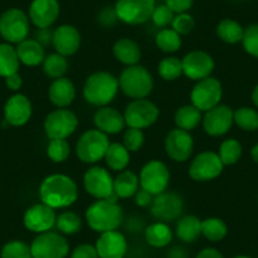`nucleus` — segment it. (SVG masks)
Instances as JSON below:
<instances>
[{
	"mask_svg": "<svg viewBox=\"0 0 258 258\" xmlns=\"http://www.w3.org/2000/svg\"><path fill=\"white\" fill-rule=\"evenodd\" d=\"M234 258H250V257H247V255H237V257Z\"/></svg>",
	"mask_w": 258,
	"mask_h": 258,
	"instance_id": "obj_57",
	"label": "nucleus"
},
{
	"mask_svg": "<svg viewBox=\"0 0 258 258\" xmlns=\"http://www.w3.org/2000/svg\"><path fill=\"white\" fill-rule=\"evenodd\" d=\"M192 4L194 0H166V6L176 14L186 13Z\"/></svg>",
	"mask_w": 258,
	"mask_h": 258,
	"instance_id": "obj_50",
	"label": "nucleus"
},
{
	"mask_svg": "<svg viewBox=\"0 0 258 258\" xmlns=\"http://www.w3.org/2000/svg\"><path fill=\"white\" fill-rule=\"evenodd\" d=\"M99 23L103 27H106V28H110L115 24L116 21H119L118 16L115 13V9L111 8V7H105L104 9H101L100 13H99Z\"/></svg>",
	"mask_w": 258,
	"mask_h": 258,
	"instance_id": "obj_48",
	"label": "nucleus"
},
{
	"mask_svg": "<svg viewBox=\"0 0 258 258\" xmlns=\"http://www.w3.org/2000/svg\"><path fill=\"white\" fill-rule=\"evenodd\" d=\"M176 235L185 243H192L202 235V220L195 215H185L176 224Z\"/></svg>",
	"mask_w": 258,
	"mask_h": 258,
	"instance_id": "obj_29",
	"label": "nucleus"
},
{
	"mask_svg": "<svg viewBox=\"0 0 258 258\" xmlns=\"http://www.w3.org/2000/svg\"><path fill=\"white\" fill-rule=\"evenodd\" d=\"M2 258H32L31 245L22 240H11L2 249Z\"/></svg>",
	"mask_w": 258,
	"mask_h": 258,
	"instance_id": "obj_43",
	"label": "nucleus"
},
{
	"mask_svg": "<svg viewBox=\"0 0 258 258\" xmlns=\"http://www.w3.org/2000/svg\"><path fill=\"white\" fill-rule=\"evenodd\" d=\"M21 61L17 49L9 43H0V76L7 78L12 74L18 73Z\"/></svg>",
	"mask_w": 258,
	"mask_h": 258,
	"instance_id": "obj_33",
	"label": "nucleus"
},
{
	"mask_svg": "<svg viewBox=\"0 0 258 258\" xmlns=\"http://www.w3.org/2000/svg\"><path fill=\"white\" fill-rule=\"evenodd\" d=\"M79 119L70 109L58 108L46 116L43 123L44 132L49 140H66L76 131Z\"/></svg>",
	"mask_w": 258,
	"mask_h": 258,
	"instance_id": "obj_7",
	"label": "nucleus"
},
{
	"mask_svg": "<svg viewBox=\"0 0 258 258\" xmlns=\"http://www.w3.org/2000/svg\"><path fill=\"white\" fill-rule=\"evenodd\" d=\"M234 123L243 131H257L258 129V113L252 108L243 106L234 111Z\"/></svg>",
	"mask_w": 258,
	"mask_h": 258,
	"instance_id": "obj_41",
	"label": "nucleus"
},
{
	"mask_svg": "<svg viewBox=\"0 0 258 258\" xmlns=\"http://www.w3.org/2000/svg\"><path fill=\"white\" fill-rule=\"evenodd\" d=\"M57 215L53 208L43 204H34L26 210L23 217L24 227L33 233L48 232L56 225Z\"/></svg>",
	"mask_w": 258,
	"mask_h": 258,
	"instance_id": "obj_19",
	"label": "nucleus"
},
{
	"mask_svg": "<svg viewBox=\"0 0 258 258\" xmlns=\"http://www.w3.org/2000/svg\"><path fill=\"white\" fill-rule=\"evenodd\" d=\"M32 103L23 94L11 96L4 106V120L13 126H22L31 119Z\"/></svg>",
	"mask_w": 258,
	"mask_h": 258,
	"instance_id": "obj_23",
	"label": "nucleus"
},
{
	"mask_svg": "<svg viewBox=\"0 0 258 258\" xmlns=\"http://www.w3.org/2000/svg\"><path fill=\"white\" fill-rule=\"evenodd\" d=\"M119 80L106 71H99L86 79L83 88L84 99L95 106H106L115 99Z\"/></svg>",
	"mask_w": 258,
	"mask_h": 258,
	"instance_id": "obj_2",
	"label": "nucleus"
},
{
	"mask_svg": "<svg viewBox=\"0 0 258 258\" xmlns=\"http://www.w3.org/2000/svg\"><path fill=\"white\" fill-rule=\"evenodd\" d=\"M119 89L128 98L146 99L153 90V78L142 64L126 66L119 76Z\"/></svg>",
	"mask_w": 258,
	"mask_h": 258,
	"instance_id": "obj_4",
	"label": "nucleus"
},
{
	"mask_svg": "<svg viewBox=\"0 0 258 258\" xmlns=\"http://www.w3.org/2000/svg\"><path fill=\"white\" fill-rule=\"evenodd\" d=\"M202 121V111H200L197 106H194L192 104L180 106L175 113L176 126H177L178 129L186 131V132L194 131Z\"/></svg>",
	"mask_w": 258,
	"mask_h": 258,
	"instance_id": "obj_30",
	"label": "nucleus"
},
{
	"mask_svg": "<svg viewBox=\"0 0 258 258\" xmlns=\"http://www.w3.org/2000/svg\"><path fill=\"white\" fill-rule=\"evenodd\" d=\"M16 49L19 61L26 66L34 68V66L43 63L44 58H46L44 47L38 43L36 39H24L21 43H18V47Z\"/></svg>",
	"mask_w": 258,
	"mask_h": 258,
	"instance_id": "obj_27",
	"label": "nucleus"
},
{
	"mask_svg": "<svg viewBox=\"0 0 258 258\" xmlns=\"http://www.w3.org/2000/svg\"><path fill=\"white\" fill-rule=\"evenodd\" d=\"M123 209L118 203L105 199L96 200L86 209L85 218L89 227L98 233L116 230L123 222Z\"/></svg>",
	"mask_w": 258,
	"mask_h": 258,
	"instance_id": "obj_3",
	"label": "nucleus"
},
{
	"mask_svg": "<svg viewBox=\"0 0 258 258\" xmlns=\"http://www.w3.org/2000/svg\"><path fill=\"white\" fill-rule=\"evenodd\" d=\"M114 192L120 199H129L135 197L140 190V177L133 171L123 170L114 178Z\"/></svg>",
	"mask_w": 258,
	"mask_h": 258,
	"instance_id": "obj_28",
	"label": "nucleus"
},
{
	"mask_svg": "<svg viewBox=\"0 0 258 258\" xmlns=\"http://www.w3.org/2000/svg\"><path fill=\"white\" fill-rule=\"evenodd\" d=\"M76 96V89L73 81L68 78H59L52 81L48 89L49 101L57 108H68Z\"/></svg>",
	"mask_w": 258,
	"mask_h": 258,
	"instance_id": "obj_25",
	"label": "nucleus"
},
{
	"mask_svg": "<svg viewBox=\"0 0 258 258\" xmlns=\"http://www.w3.org/2000/svg\"><path fill=\"white\" fill-rule=\"evenodd\" d=\"M172 29L175 32H177L180 36L183 34H188L195 27V19L187 13H180L177 16H175L172 21Z\"/></svg>",
	"mask_w": 258,
	"mask_h": 258,
	"instance_id": "obj_47",
	"label": "nucleus"
},
{
	"mask_svg": "<svg viewBox=\"0 0 258 258\" xmlns=\"http://www.w3.org/2000/svg\"><path fill=\"white\" fill-rule=\"evenodd\" d=\"M182 73L190 80L199 81L212 75L215 69L214 58L205 51H191L183 56Z\"/></svg>",
	"mask_w": 258,
	"mask_h": 258,
	"instance_id": "obj_15",
	"label": "nucleus"
},
{
	"mask_svg": "<svg viewBox=\"0 0 258 258\" xmlns=\"http://www.w3.org/2000/svg\"><path fill=\"white\" fill-rule=\"evenodd\" d=\"M52 44L57 53L64 57L73 56L80 49L81 34L71 24H62L53 31Z\"/></svg>",
	"mask_w": 258,
	"mask_h": 258,
	"instance_id": "obj_21",
	"label": "nucleus"
},
{
	"mask_svg": "<svg viewBox=\"0 0 258 258\" xmlns=\"http://www.w3.org/2000/svg\"><path fill=\"white\" fill-rule=\"evenodd\" d=\"M250 155H252L253 161L258 163V143L252 148V151H250Z\"/></svg>",
	"mask_w": 258,
	"mask_h": 258,
	"instance_id": "obj_55",
	"label": "nucleus"
},
{
	"mask_svg": "<svg viewBox=\"0 0 258 258\" xmlns=\"http://www.w3.org/2000/svg\"><path fill=\"white\" fill-rule=\"evenodd\" d=\"M197 258H224V257H223V254L218 249H215V248H212V247H208L200 250V252L198 253Z\"/></svg>",
	"mask_w": 258,
	"mask_h": 258,
	"instance_id": "obj_54",
	"label": "nucleus"
},
{
	"mask_svg": "<svg viewBox=\"0 0 258 258\" xmlns=\"http://www.w3.org/2000/svg\"><path fill=\"white\" fill-rule=\"evenodd\" d=\"M81 225H83L81 218L76 213L63 212L57 217L56 225L54 227L57 228V230L61 234L73 235L80 232Z\"/></svg>",
	"mask_w": 258,
	"mask_h": 258,
	"instance_id": "obj_38",
	"label": "nucleus"
},
{
	"mask_svg": "<svg viewBox=\"0 0 258 258\" xmlns=\"http://www.w3.org/2000/svg\"><path fill=\"white\" fill-rule=\"evenodd\" d=\"M145 145V133L142 129L129 128L124 132L123 146L129 152H138Z\"/></svg>",
	"mask_w": 258,
	"mask_h": 258,
	"instance_id": "obj_44",
	"label": "nucleus"
},
{
	"mask_svg": "<svg viewBox=\"0 0 258 258\" xmlns=\"http://www.w3.org/2000/svg\"><path fill=\"white\" fill-rule=\"evenodd\" d=\"M155 7V0H118L114 9L119 21L138 26L150 21Z\"/></svg>",
	"mask_w": 258,
	"mask_h": 258,
	"instance_id": "obj_11",
	"label": "nucleus"
},
{
	"mask_svg": "<svg viewBox=\"0 0 258 258\" xmlns=\"http://www.w3.org/2000/svg\"><path fill=\"white\" fill-rule=\"evenodd\" d=\"M52 37H53V32L49 28H38L36 41L41 43L43 47H46L52 43Z\"/></svg>",
	"mask_w": 258,
	"mask_h": 258,
	"instance_id": "obj_52",
	"label": "nucleus"
},
{
	"mask_svg": "<svg viewBox=\"0 0 258 258\" xmlns=\"http://www.w3.org/2000/svg\"><path fill=\"white\" fill-rule=\"evenodd\" d=\"M42 203L56 209L71 207L79 198V188L70 176L53 173L42 181L39 186Z\"/></svg>",
	"mask_w": 258,
	"mask_h": 258,
	"instance_id": "obj_1",
	"label": "nucleus"
},
{
	"mask_svg": "<svg viewBox=\"0 0 258 258\" xmlns=\"http://www.w3.org/2000/svg\"><path fill=\"white\" fill-rule=\"evenodd\" d=\"M152 202H153V195H151L148 191L143 190V188H140V190L136 192L135 203L137 207H140V208L151 207Z\"/></svg>",
	"mask_w": 258,
	"mask_h": 258,
	"instance_id": "obj_51",
	"label": "nucleus"
},
{
	"mask_svg": "<svg viewBox=\"0 0 258 258\" xmlns=\"http://www.w3.org/2000/svg\"><path fill=\"white\" fill-rule=\"evenodd\" d=\"M59 16L57 0H33L29 7V19L37 28H49Z\"/></svg>",
	"mask_w": 258,
	"mask_h": 258,
	"instance_id": "obj_22",
	"label": "nucleus"
},
{
	"mask_svg": "<svg viewBox=\"0 0 258 258\" xmlns=\"http://www.w3.org/2000/svg\"><path fill=\"white\" fill-rule=\"evenodd\" d=\"M145 238L151 247L163 248L172 240V230L163 222L153 223L146 228Z\"/></svg>",
	"mask_w": 258,
	"mask_h": 258,
	"instance_id": "obj_31",
	"label": "nucleus"
},
{
	"mask_svg": "<svg viewBox=\"0 0 258 258\" xmlns=\"http://www.w3.org/2000/svg\"><path fill=\"white\" fill-rule=\"evenodd\" d=\"M123 115L129 128L145 129L157 121L160 109L148 99H136L126 105Z\"/></svg>",
	"mask_w": 258,
	"mask_h": 258,
	"instance_id": "obj_8",
	"label": "nucleus"
},
{
	"mask_svg": "<svg viewBox=\"0 0 258 258\" xmlns=\"http://www.w3.org/2000/svg\"><path fill=\"white\" fill-rule=\"evenodd\" d=\"M156 44L158 48L166 53H173L180 49L182 41H181V36L177 32L173 31L172 28H163L156 34Z\"/></svg>",
	"mask_w": 258,
	"mask_h": 258,
	"instance_id": "obj_37",
	"label": "nucleus"
},
{
	"mask_svg": "<svg viewBox=\"0 0 258 258\" xmlns=\"http://www.w3.org/2000/svg\"><path fill=\"white\" fill-rule=\"evenodd\" d=\"M6 84H7V88L9 90H13L17 91L22 88V84H23V79L22 76L19 75L18 73L16 74H12V75L7 76L6 78Z\"/></svg>",
	"mask_w": 258,
	"mask_h": 258,
	"instance_id": "obj_53",
	"label": "nucleus"
},
{
	"mask_svg": "<svg viewBox=\"0 0 258 258\" xmlns=\"http://www.w3.org/2000/svg\"><path fill=\"white\" fill-rule=\"evenodd\" d=\"M243 34H244L243 27L233 19H223L217 26V36L225 43H238L242 41Z\"/></svg>",
	"mask_w": 258,
	"mask_h": 258,
	"instance_id": "obj_35",
	"label": "nucleus"
},
{
	"mask_svg": "<svg viewBox=\"0 0 258 258\" xmlns=\"http://www.w3.org/2000/svg\"><path fill=\"white\" fill-rule=\"evenodd\" d=\"M223 96L222 84L218 79L209 78L197 81L191 90V104L200 111H208L219 105Z\"/></svg>",
	"mask_w": 258,
	"mask_h": 258,
	"instance_id": "obj_10",
	"label": "nucleus"
},
{
	"mask_svg": "<svg viewBox=\"0 0 258 258\" xmlns=\"http://www.w3.org/2000/svg\"><path fill=\"white\" fill-rule=\"evenodd\" d=\"M182 62L178 57H165L158 63V75L166 81L177 80L182 75Z\"/></svg>",
	"mask_w": 258,
	"mask_h": 258,
	"instance_id": "obj_39",
	"label": "nucleus"
},
{
	"mask_svg": "<svg viewBox=\"0 0 258 258\" xmlns=\"http://www.w3.org/2000/svg\"><path fill=\"white\" fill-rule=\"evenodd\" d=\"M94 124L96 129L105 135H116L124 129L125 119L124 115L115 108L110 106H100L94 114Z\"/></svg>",
	"mask_w": 258,
	"mask_h": 258,
	"instance_id": "obj_24",
	"label": "nucleus"
},
{
	"mask_svg": "<svg viewBox=\"0 0 258 258\" xmlns=\"http://www.w3.org/2000/svg\"><path fill=\"white\" fill-rule=\"evenodd\" d=\"M252 100L254 103V105L258 108V85L253 89V93H252Z\"/></svg>",
	"mask_w": 258,
	"mask_h": 258,
	"instance_id": "obj_56",
	"label": "nucleus"
},
{
	"mask_svg": "<svg viewBox=\"0 0 258 258\" xmlns=\"http://www.w3.org/2000/svg\"><path fill=\"white\" fill-rule=\"evenodd\" d=\"M70 258H99L95 245L80 244L73 250Z\"/></svg>",
	"mask_w": 258,
	"mask_h": 258,
	"instance_id": "obj_49",
	"label": "nucleus"
},
{
	"mask_svg": "<svg viewBox=\"0 0 258 258\" xmlns=\"http://www.w3.org/2000/svg\"><path fill=\"white\" fill-rule=\"evenodd\" d=\"M110 142L108 135L99 129H89L76 143V155L84 163H96L105 157Z\"/></svg>",
	"mask_w": 258,
	"mask_h": 258,
	"instance_id": "obj_5",
	"label": "nucleus"
},
{
	"mask_svg": "<svg viewBox=\"0 0 258 258\" xmlns=\"http://www.w3.org/2000/svg\"><path fill=\"white\" fill-rule=\"evenodd\" d=\"M29 33V19L23 11L8 9L0 17V36L9 43H21Z\"/></svg>",
	"mask_w": 258,
	"mask_h": 258,
	"instance_id": "obj_9",
	"label": "nucleus"
},
{
	"mask_svg": "<svg viewBox=\"0 0 258 258\" xmlns=\"http://www.w3.org/2000/svg\"><path fill=\"white\" fill-rule=\"evenodd\" d=\"M173 18H175V13L166 4L155 7V11H153L152 17H151L153 23L160 27V28H166L167 26L172 24Z\"/></svg>",
	"mask_w": 258,
	"mask_h": 258,
	"instance_id": "obj_46",
	"label": "nucleus"
},
{
	"mask_svg": "<svg viewBox=\"0 0 258 258\" xmlns=\"http://www.w3.org/2000/svg\"><path fill=\"white\" fill-rule=\"evenodd\" d=\"M43 73L44 75L48 76L49 79H56L63 78L64 74L68 73L69 70V62L68 58L59 53H51L46 56L43 63Z\"/></svg>",
	"mask_w": 258,
	"mask_h": 258,
	"instance_id": "obj_34",
	"label": "nucleus"
},
{
	"mask_svg": "<svg viewBox=\"0 0 258 258\" xmlns=\"http://www.w3.org/2000/svg\"><path fill=\"white\" fill-rule=\"evenodd\" d=\"M233 123H234V111L228 105L223 104L205 111V115L203 116V126L205 133L212 137L224 136L225 133L229 132Z\"/></svg>",
	"mask_w": 258,
	"mask_h": 258,
	"instance_id": "obj_17",
	"label": "nucleus"
},
{
	"mask_svg": "<svg viewBox=\"0 0 258 258\" xmlns=\"http://www.w3.org/2000/svg\"><path fill=\"white\" fill-rule=\"evenodd\" d=\"M170 182V171L160 160H152L146 163L140 173L141 188L156 197L167 188Z\"/></svg>",
	"mask_w": 258,
	"mask_h": 258,
	"instance_id": "obj_12",
	"label": "nucleus"
},
{
	"mask_svg": "<svg viewBox=\"0 0 258 258\" xmlns=\"http://www.w3.org/2000/svg\"><path fill=\"white\" fill-rule=\"evenodd\" d=\"M242 43L247 53L258 58V24H252L245 28Z\"/></svg>",
	"mask_w": 258,
	"mask_h": 258,
	"instance_id": "obj_45",
	"label": "nucleus"
},
{
	"mask_svg": "<svg viewBox=\"0 0 258 258\" xmlns=\"http://www.w3.org/2000/svg\"><path fill=\"white\" fill-rule=\"evenodd\" d=\"M99 258H124L128 250V243L123 233L109 230L100 233L95 243Z\"/></svg>",
	"mask_w": 258,
	"mask_h": 258,
	"instance_id": "obj_20",
	"label": "nucleus"
},
{
	"mask_svg": "<svg viewBox=\"0 0 258 258\" xmlns=\"http://www.w3.org/2000/svg\"><path fill=\"white\" fill-rule=\"evenodd\" d=\"M228 233L227 224L220 218H207L202 220V234L210 242H220Z\"/></svg>",
	"mask_w": 258,
	"mask_h": 258,
	"instance_id": "obj_36",
	"label": "nucleus"
},
{
	"mask_svg": "<svg viewBox=\"0 0 258 258\" xmlns=\"http://www.w3.org/2000/svg\"><path fill=\"white\" fill-rule=\"evenodd\" d=\"M71 153L70 145L66 140H51L47 146V156L56 163L64 162Z\"/></svg>",
	"mask_w": 258,
	"mask_h": 258,
	"instance_id": "obj_42",
	"label": "nucleus"
},
{
	"mask_svg": "<svg viewBox=\"0 0 258 258\" xmlns=\"http://www.w3.org/2000/svg\"><path fill=\"white\" fill-rule=\"evenodd\" d=\"M113 54L120 63L125 66H133L140 63L142 58V51L137 42L129 38H120L114 43Z\"/></svg>",
	"mask_w": 258,
	"mask_h": 258,
	"instance_id": "obj_26",
	"label": "nucleus"
},
{
	"mask_svg": "<svg viewBox=\"0 0 258 258\" xmlns=\"http://www.w3.org/2000/svg\"><path fill=\"white\" fill-rule=\"evenodd\" d=\"M114 178L108 170L99 166L89 168L84 175V187L95 199H106L114 192Z\"/></svg>",
	"mask_w": 258,
	"mask_h": 258,
	"instance_id": "obj_16",
	"label": "nucleus"
},
{
	"mask_svg": "<svg viewBox=\"0 0 258 258\" xmlns=\"http://www.w3.org/2000/svg\"><path fill=\"white\" fill-rule=\"evenodd\" d=\"M222 160L219 155L213 151H204L194 158L188 167V175L194 181L207 182L217 178L223 172Z\"/></svg>",
	"mask_w": 258,
	"mask_h": 258,
	"instance_id": "obj_13",
	"label": "nucleus"
},
{
	"mask_svg": "<svg viewBox=\"0 0 258 258\" xmlns=\"http://www.w3.org/2000/svg\"><path fill=\"white\" fill-rule=\"evenodd\" d=\"M70 250L68 239L57 232H44L37 235L31 244L32 258H66Z\"/></svg>",
	"mask_w": 258,
	"mask_h": 258,
	"instance_id": "obj_6",
	"label": "nucleus"
},
{
	"mask_svg": "<svg viewBox=\"0 0 258 258\" xmlns=\"http://www.w3.org/2000/svg\"><path fill=\"white\" fill-rule=\"evenodd\" d=\"M183 200L178 194L163 191L153 198L151 213L160 222H173L180 219L183 213Z\"/></svg>",
	"mask_w": 258,
	"mask_h": 258,
	"instance_id": "obj_14",
	"label": "nucleus"
},
{
	"mask_svg": "<svg viewBox=\"0 0 258 258\" xmlns=\"http://www.w3.org/2000/svg\"><path fill=\"white\" fill-rule=\"evenodd\" d=\"M129 153L131 152L121 143H110L104 160H105L106 165L110 170L120 172V171L125 170L126 166L131 162V155Z\"/></svg>",
	"mask_w": 258,
	"mask_h": 258,
	"instance_id": "obj_32",
	"label": "nucleus"
},
{
	"mask_svg": "<svg viewBox=\"0 0 258 258\" xmlns=\"http://www.w3.org/2000/svg\"><path fill=\"white\" fill-rule=\"evenodd\" d=\"M218 155H219L220 160H222L224 166L234 165V163L238 162L240 156H242V145L237 140H233V138L225 140L220 145Z\"/></svg>",
	"mask_w": 258,
	"mask_h": 258,
	"instance_id": "obj_40",
	"label": "nucleus"
},
{
	"mask_svg": "<svg viewBox=\"0 0 258 258\" xmlns=\"http://www.w3.org/2000/svg\"><path fill=\"white\" fill-rule=\"evenodd\" d=\"M165 151L175 162H186L194 152L192 136L182 129H172L166 136Z\"/></svg>",
	"mask_w": 258,
	"mask_h": 258,
	"instance_id": "obj_18",
	"label": "nucleus"
}]
</instances>
